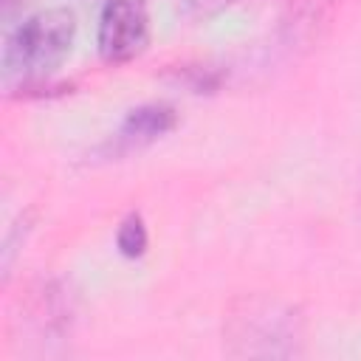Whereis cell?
<instances>
[{"label": "cell", "instance_id": "obj_1", "mask_svg": "<svg viewBox=\"0 0 361 361\" xmlns=\"http://www.w3.org/2000/svg\"><path fill=\"white\" fill-rule=\"evenodd\" d=\"M76 20L68 8H45L14 28L6 42L3 68L8 76L42 79L54 73L71 51Z\"/></svg>", "mask_w": 361, "mask_h": 361}, {"label": "cell", "instance_id": "obj_2", "mask_svg": "<svg viewBox=\"0 0 361 361\" xmlns=\"http://www.w3.org/2000/svg\"><path fill=\"white\" fill-rule=\"evenodd\" d=\"M149 39L144 0H107L99 17V54L107 62L135 59Z\"/></svg>", "mask_w": 361, "mask_h": 361}, {"label": "cell", "instance_id": "obj_3", "mask_svg": "<svg viewBox=\"0 0 361 361\" xmlns=\"http://www.w3.org/2000/svg\"><path fill=\"white\" fill-rule=\"evenodd\" d=\"M175 127V113L166 104H144L130 110V116L124 118L121 135L130 141H152L161 138L164 133H169Z\"/></svg>", "mask_w": 361, "mask_h": 361}, {"label": "cell", "instance_id": "obj_4", "mask_svg": "<svg viewBox=\"0 0 361 361\" xmlns=\"http://www.w3.org/2000/svg\"><path fill=\"white\" fill-rule=\"evenodd\" d=\"M116 245L130 259H135V257H141L147 251V226H144L141 214L133 212V214H127L121 220V226L116 231Z\"/></svg>", "mask_w": 361, "mask_h": 361}, {"label": "cell", "instance_id": "obj_5", "mask_svg": "<svg viewBox=\"0 0 361 361\" xmlns=\"http://www.w3.org/2000/svg\"><path fill=\"white\" fill-rule=\"evenodd\" d=\"M228 3H234V0H178V6H180L186 14H195V17L214 14V11L226 8Z\"/></svg>", "mask_w": 361, "mask_h": 361}]
</instances>
